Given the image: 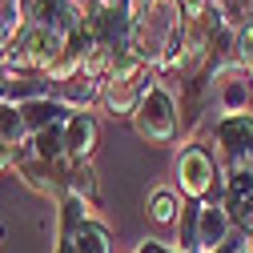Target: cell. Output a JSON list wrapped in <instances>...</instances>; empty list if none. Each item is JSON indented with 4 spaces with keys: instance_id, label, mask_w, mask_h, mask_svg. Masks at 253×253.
I'll list each match as a JSON object with an SVG mask.
<instances>
[{
    "instance_id": "cell-1",
    "label": "cell",
    "mask_w": 253,
    "mask_h": 253,
    "mask_svg": "<svg viewBox=\"0 0 253 253\" xmlns=\"http://www.w3.org/2000/svg\"><path fill=\"white\" fill-rule=\"evenodd\" d=\"M125 12H129V52L157 69L173 37L185 28L181 0H129Z\"/></svg>"
},
{
    "instance_id": "cell-2",
    "label": "cell",
    "mask_w": 253,
    "mask_h": 253,
    "mask_svg": "<svg viewBox=\"0 0 253 253\" xmlns=\"http://www.w3.org/2000/svg\"><path fill=\"white\" fill-rule=\"evenodd\" d=\"M173 177L185 201H225V165L205 145H185L177 153Z\"/></svg>"
},
{
    "instance_id": "cell-3",
    "label": "cell",
    "mask_w": 253,
    "mask_h": 253,
    "mask_svg": "<svg viewBox=\"0 0 253 253\" xmlns=\"http://www.w3.org/2000/svg\"><path fill=\"white\" fill-rule=\"evenodd\" d=\"M161 81L157 69H149L145 60H137L133 52H117L113 69L105 77V92H101V105L113 113V117H133L141 97Z\"/></svg>"
},
{
    "instance_id": "cell-4",
    "label": "cell",
    "mask_w": 253,
    "mask_h": 253,
    "mask_svg": "<svg viewBox=\"0 0 253 253\" xmlns=\"http://www.w3.org/2000/svg\"><path fill=\"white\" fill-rule=\"evenodd\" d=\"M133 129H137V137L149 141V145H173V141L181 137L177 97H173L161 81H157L145 97H141V105H137V113H133Z\"/></svg>"
},
{
    "instance_id": "cell-5",
    "label": "cell",
    "mask_w": 253,
    "mask_h": 253,
    "mask_svg": "<svg viewBox=\"0 0 253 253\" xmlns=\"http://www.w3.org/2000/svg\"><path fill=\"white\" fill-rule=\"evenodd\" d=\"M213 153H217V161L225 169L249 165V157H253V113L217 117V125H213Z\"/></svg>"
},
{
    "instance_id": "cell-6",
    "label": "cell",
    "mask_w": 253,
    "mask_h": 253,
    "mask_svg": "<svg viewBox=\"0 0 253 253\" xmlns=\"http://www.w3.org/2000/svg\"><path fill=\"white\" fill-rule=\"evenodd\" d=\"M69 165H73V161H41V157H28V153L20 149V157H16V177L33 189V193L60 201V197L69 193Z\"/></svg>"
},
{
    "instance_id": "cell-7",
    "label": "cell",
    "mask_w": 253,
    "mask_h": 253,
    "mask_svg": "<svg viewBox=\"0 0 253 253\" xmlns=\"http://www.w3.org/2000/svg\"><path fill=\"white\" fill-rule=\"evenodd\" d=\"M52 97V81L44 73H16V69H0V101L4 105H33V101H44Z\"/></svg>"
},
{
    "instance_id": "cell-8",
    "label": "cell",
    "mask_w": 253,
    "mask_h": 253,
    "mask_svg": "<svg viewBox=\"0 0 253 253\" xmlns=\"http://www.w3.org/2000/svg\"><path fill=\"white\" fill-rule=\"evenodd\" d=\"M97 145H101L97 117H92V113H73L65 121V157H69L73 165H84V161H92Z\"/></svg>"
},
{
    "instance_id": "cell-9",
    "label": "cell",
    "mask_w": 253,
    "mask_h": 253,
    "mask_svg": "<svg viewBox=\"0 0 253 253\" xmlns=\"http://www.w3.org/2000/svg\"><path fill=\"white\" fill-rule=\"evenodd\" d=\"M233 217L221 201H201V217H197V253H217L233 237Z\"/></svg>"
},
{
    "instance_id": "cell-10",
    "label": "cell",
    "mask_w": 253,
    "mask_h": 253,
    "mask_svg": "<svg viewBox=\"0 0 253 253\" xmlns=\"http://www.w3.org/2000/svg\"><path fill=\"white\" fill-rule=\"evenodd\" d=\"M101 92H105V81H92L84 73L52 84V97L65 105L69 113H92V105H101Z\"/></svg>"
},
{
    "instance_id": "cell-11",
    "label": "cell",
    "mask_w": 253,
    "mask_h": 253,
    "mask_svg": "<svg viewBox=\"0 0 253 253\" xmlns=\"http://www.w3.org/2000/svg\"><path fill=\"white\" fill-rule=\"evenodd\" d=\"M20 113H24V125H28V137H33V133H41V129H52V125H65V121L73 117V113L60 105L56 97L33 101V105H24Z\"/></svg>"
},
{
    "instance_id": "cell-12",
    "label": "cell",
    "mask_w": 253,
    "mask_h": 253,
    "mask_svg": "<svg viewBox=\"0 0 253 253\" xmlns=\"http://www.w3.org/2000/svg\"><path fill=\"white\" fill-rule=\"evenodd\" d=\"M217 109H221V117L249 113V81H245V73H233V77L217 81Z\"/></svg>"
},
{
    "instance_id": "cell-13",
    "label": "cell",
    "mask_w": 253,
    "mask_h": 253,
    "mask_svg": "<svg viewBox=\"0 0 253 253\" xmlns=\"http://www.w3.org/2000/svg\"><path fill=\"white\" fill-rule=\"evenodd\" d=\"M88 221V205L81 197H60L56 201V241H73L81 233V225Z\"/></svg>"
},
{
    "instance_id": "cell-14",
    "label": "cell",
    "mask_w": 253,
    "mask_h": 253,
    "mask_svg": "<svg viewBox=\"0 0 253 253\" xmlns=\"http://www.w3.org/2000/svg\"><path fill=\"white\" fill-rule=\"evenodd\" d=\"M28 157H41V161H69L65 157V125H52V129H41L28 137L24 145Z\"/></svg>"
},
{
    "instance_id": "cell-15",
    "label": "cell",
    "mask_w": 253,
    "mask_h": 253,
    "mask_svg": "<svg viewBox=\"0 0 253 253\" xmlns=\"http://www.w3.org/2000/svg\"><path fill=\"white\" fill-rule=\"evenodd\" d=\"M69 197H81L88 209H97V201H101V181H97V169H92V161H84V165H69Z\"/></svg>"
},
{
    "instance_id": "cell-16",
    "label": "cell",
    "mask_w": 253,
    "mask_h": 253,
    "mask_svg": "<svg viewBox=\"0 0 253 253\" xmlns=\"http://www.w3.org/2000/svg\"><path fill=\"white\" fill-rule=\"evenodd\" d=\"M0 145H8V149H24L28 145L24 113L16 105H4V101H0Z\"/></svg>"
},
{
    "instance_id": "cell-17",
    "label": "cell",
    "mask_w": 253,
    "mask_h": 253,
    "mask_svg": "<svg viewBox=\"0 0 253 253\" xmlns=\"http://www.w3.org/2000/svg\"><path fill=\"white\" fill-rule=\"evenodd\" d=\"M153 225H177V213H181V197L173 189H153L149 193V205H145Z\"/></svg>"
},
{
    "instance_id": "cell-18",
    "label": "cell",
    "mask_w": 253,
    "mask_h": 253,
    "mask_svg": "<svg viewBox=\"0 0 253 253\" xmlns=\"http://www.w3.org/2000/svg\"><path fill=\"white\" fill-rule=\"evenodd\" d=\"M73 249L77 253H113V241H109V229L101 225V221H84L81 225V233L73 237Z\"/></svg>"
},
{
    "instance_id": "cell-19",
    "label": "cell",
    "mask_w": 253,
    "mask_h": 253,
    "mask_svg": "<svg viewBox=\"0 0 253 253\" xmlns=\"http://www.w3.org/2000/svg\"><path fill=\"white\" fill-rule=\"evenodd\" d=\"M213 8H217L221 20H225V28H233V33L253 20V0H213Z\"/></svg>"
},
{
    "instance_id": "cell-20",
    "label": "cell",
    "mask_w": 253,
    "mask_h": 253,
    "mask_svg": "<svg viewBox=\"0 0 253 253\" xmlns=\"http://www.w3.org/2000/svg\"><path fill=\"white\" fill-rule=\"evenodd\" d=\"M233 41H237V60H241V73H245V65H253V20L237 28V33H233Z\"/></svg>"
},
{
    "instance_id": "cell-21",
    "label": "cell",
    "mask_w": 253,
    "mask_h": 253,
    "mask_svg": "<svg viewBox=\"0 0 253 253\" xmlns=\"http://www.w3.org/2000/svg\"><path fill=\"white\" fill-rule=\"evenodd\" d=\"M209 8H213V0H181V12H185V20H201Z\"/></svg>"
},
{
    "instance_id": "cell-22",
    "label": "cell",
    "mask_w": 253,
    "mask_h": 253,
    "mask_svg": "<svg viewBox=\"0 0 253 253\" xmlns=\"http://www.w3.org/2000/svg\"><path fill=\"white\" fill-rule=\"evenodd\" d=\"M133 253H177V249H173V245H165V241H157V237H145Z\"/></svg>"
},
{
    "instance_id": "cell-23",
    "label": "cell",
    "mask_w": 253,
    "mask_h": 253,
    "mask_svg": "<svg viewBox=\"0 0 253 253\" xmlns=\"http://www.w3.org/2000/svg\"><path fill=\"white\" fill-rule=\"evenodd\" d=\"M16 157H20V149H8V145H0V173L16 169Z\"/></svg>"
},
{
    "instance_id": "cell-24",
    "label": "cell",
    "mask_w": 253,
    "mask_h": 253,
    "mask_svg": "<svg viewBox=\"0 0 253 253\" xmlns=\"http://www.w3.org/2000/svg\"><path fill=\"white\" fill-rule=\"evenodd\" d=\"M97 8H105V12H125L129 8V0H92Z\"/></svg>"
},
{
    "instance_id": "cell-25",
    "label": "cell",
    "mask_w": 253,
    "mask_h": 253,
    "mask_svg": "<svg viewBox=\"0 0 253 253\" xmlns=\"http://www.w3.org/2000/svg\"><path fill=\"white\" fill-rule=\"evenodd\" d=\"M245 81H249V88H253V65H245Z\"/></svg>"
}]
</instances>
